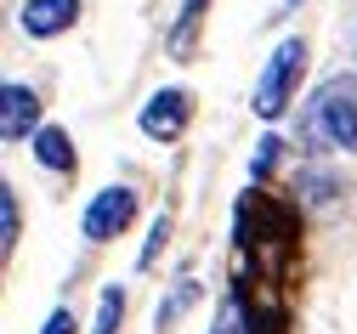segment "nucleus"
<instances>
[{
    "instance_id": "1",
    "label": "nucleus",
    "mask_w": 357,
    "mask_h": 334,
    "mask_svg": "<svg viewBox=\"0 0 357 334\" xmlns=\"http://www.w3.org/2000/svg\"><path fill=\"white\" fill-rule=\"evenodd\" d=\"M301 136L318 153H357V74H329L301 108Z\"/></svg>"
},
{
    "instance_id": "5",
    "label": "nucleus",
    "mask_w": 357,
    "mask_h": 334,
    "mask_svg": "<svg viewBox=\"0 0 357 334\" xmlns=\"http://www.w3.org/2000/svg\"><path fill=\"white\" fill-rule=\"evenodd\" d=\"M17 23H23L29 40H52V34H63V29L79 23V0H23Z\"/></svg>"
},
{
    "instance_id": "2",
    "label": "nucleus",
    "mask_w": 357,
    "mask_h": 334,
    "mask_svg": "<svg viewBox=\"0 0 357 334\" xmlns=\"http://www.w3.org/2000/svg\"><path fill=\"white\" fill-rule=\"evenodd\" d=\"M301 68H306V40H284V45H273V57H266V68H261V79H255V97H250L261 119H278V114L295 103Z\"/></svg>"
},
{
    "instance_id": "10",
    "label": "nucleus",
    "mask_w": 357,
    "mask_h": 334,
    "mask_svg": "<svg viewBox=\"0 0 357 334\" xmlns=\"http://www.w3.org/2000/svg\"><path fill=\"white\" fill-rule=\"evenodd\" d=\"M119 317H125V289H102V306H97V328L91 334H119Z\"/></svg>"
},
{
    "instance_id": "11",
    "label": "nucleus",
    "mask_w": 357,
    "mask_h": 334,
    "mask_svg": "<svg viewBox=\"0 0 357 334\" xmlns=\"http://www.w3.org/2000/svg\"><path fill=\"white\" fill-rule=\"evenodd\" d=\"M278 153H284V142H278V136H261V142H255V159H250V176L261 181L266 170L278 165Z\"/></svg>"
},
{
    "instance_id": "3",
    "label": "nucleus",
    "mask_w": 357,
    "mask_h": 334,
    "mask_svg": "<svg viewBox=\"0 0 357 334\" xmlns=\"http://www.w3.org/2000/svg\"><path fill=\"white\" fill-rule=\"evenodd\" d=\"M130 221H137V193H130V187H102V193L85 204L79 232L91 238V244H108V238H119Z\"/></svg>"
},
{
    "instance_id": "9",
    "label": "nucleus",
    "mask_w": 357,
    "mask_h": 334,
    "mask_svg": "<svg viewBox=\"0 0 357 334\" xmlns=\"http://www.w3.org/2000/svg\"><path fill=\"white\" fill-rule=\"evenodd\" d=\"M17 250V193L12 187H0V255Z\"/></svg>"
},
{
    "instance_id": "6",
    "label": "nucleus",
    "mask_w": 357,
    "mask_h": 334,
    "mask_svg": "<svg viewBox=\"0 0 357 334\" xmlns=\"http://www.w3.org/2000/svg\"><path fill=\"white\" fill-rule=\"evenodd\" d=\"M34 125H40V97H34L29 85L12 79L6 91H0V136H6V142H23Z\"/></svg>"
},
{
    "instance_id": "12",
    "label": "nucleus",
    "mask_w": 357,
    "mask_h": 334,
    "mask_svg": "<svg viewBox=\"0 0 357 334\" xmlns=\"http://www.w3.org/2000/svg\"><path fill=\"white\" fill-rule=\"evenodd\" d=\"M74 328H79V323H74V312H63V306H57V312L46 317V328H40V334H74Z\"/></svg>"
},
{
    "instance_id": "4",
    "label": "nucleus",
    "mask_w": 357,
    "mask_h": 334,
    "mask_svg": "<svg viewBox=\"0 0 357 334\" xmlns=\"http://www.w3.org/2000/svg\"><path fill=\"white\" fill-rule=\"evenodd\" d=\"M188 119H193V97H188L182 85L153 91V97L142 103V114H137V125H142L148 142H176V136L188 130Z\"/></svg>"
},
{
    "instance_id": "7",
    "label": "nucleus",
    "mask_w": 357,
    "mask_h": 334,
    "mask_svg": "<svg viewBox=\"0 0 357 334\" xmlns=\"http://www.w3.org/2000/svg\"><path fill=\"white\" fill-rule=\"evenodd\" d=\"M34 159L46 165V170H74V142H68V130H57V125L34 130Z\"/></svg>"
},
{
    "instance_id": "8",
    "label": "nucleus",
    "mask_w": 357,
    "mask_h": 334,
    "mask_svg": "<svg viewBox=\"0 0 357 334\" xmlns=\"http://www.w3.org/2000/svg\"><path fill=\"white\" fill-rule=\"evenodd\" d=\"M204 6H210V0H182V17H176V29H170V52H176V57H188V45H193V29H199Z\"/></svg>"
}]
</instances>
